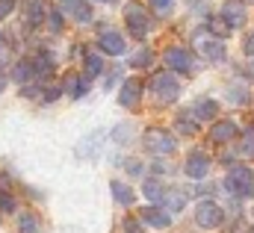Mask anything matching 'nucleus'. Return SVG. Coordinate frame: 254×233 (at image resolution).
I'll list each match as a JSON object with an SVG mask.
<instances>
[{
	"label": "nucleus",
	"mask_w": 254,
	"mask_h": 233,
	"mask_svg": "<svg viewBox=\"0 0 254 233\" xmlns=\"http://www.w3.org/2000/svg\"><path fill=\"white\" fill-rule=\"evenodd\" d=\"M225 189L237 198H254V172L249 166H231L225 177Z\"/></svg>",
	"instance_id": "obj_1"
},
{
	"label": "nucleus",
	"mask_w": 254,
	"mask_h": 233,
	"mask_svg": "<svg viewBox=\"0 0 254 233\" xmlns=\"http://www.w3.org/2000/svg\"><path fill=\"white\" fill-rule=\"evenodd\" d=\"M151 92H154V98H157L160 104H175L178 95H181V83H178L175 74L160 71V74L151 77Z\"/></svg>",
	"instance_id": "obj_2"
},
{
	"label": "nucleus",
	"mask_w": 254,
	"mask_h": 233,
	"mask_svg": "<svg viewBox=\"0 0 254 233\" xmlns=\"http://www.w3.org/2000/svg\"><path fill=\"white\" fill-rule=\"evenodd\" d=\"M125 21H127V30H130L136 39H145V36L151 33V27H154L148 9H145L142 3H127L125 6Z\"/></svg>",
	"instance_id": "obj_3"
},
{
	"label": "nucleus",
	"mask_w": 254,
	"mask_h": 233,
	"mask_svg": "<svg viewBox=\"0 0 254 233\" xmlns=\"http://www.w3.org/2000/svg\"><path fill=\"white\" fill-rule=\"evenodd\" d=\"M145 148L151 151V154H157V157H169V154H175V136L169 133V130H163V127H148L145 130Z\"/></svg>",
	"instance_id": "obj_4"
},
{
	"label": "nucleus",
	"mask_w": 254,
	"mask_h": 233,
	"mask_svg": "<svg viewBox=\"0 0 254 233\" xmlns=\"http://www.w3.org/2000/svg\"><path fill=\"white\" fill-rule=\"evenodd\" d=\"M222 222H225V213L216 201H201L195 207V225L201 231H216V228H222Z\"/></svg>",
	"instance_id": "obj_5"
},
{
	"label": "nucleus",
	"mask_w": 254,
	"mask_h": 233,
	"mask_svg": "<svg viewBox=\"0 0 254 233\" xmlns=\"http://www.w3.org/2000/svg\"><path fill=\"white\" fill-rule=\"evenodd\" d=\"M195 48L201 51V57L210 59V62H225V45H222V39L219 36H213L210 30H201V33H195Z\"/></svg>",
	"instance_id": "obj_6"
},
{
	"label": "nucleus",
	"mask_w": 254,
	"mask_h": 233,
	"mask_svg": "<svg viewBox=\"0 0 254 233\" xmlns=\"http://www.w3.org/2000/svg\"><path fill=\"white\" fill-rule=\"evenodd\" d=\"M163 62L172 68V71H178V74H190L192 68H195V59L187 48H169L166 54H163Z\"/></svg>",
	"instance_id": "obj_7"
},
{
	"label": "nucleus",
	"mask_w": 254,
	"mask_h": 233,
	"mask_svg": "<svg viewBox=\"0 0 254 233\" xmlns=\"http://www.w3.org/2000/svg\"><path fill=\"white\" fill-rule=\"evenodd\" d=\"M222 18L234 27V30H240V27H246V21H249V9H246V0H228L225 6H222Z\"/></svg>",
	"instance_id": "obj_8"
},
{
	"label": "nucleus",
	"mask_w": 254,
	"mask_h": 233,
	"mask_svg": "<svg viewBox=\"0 0 254 233\" xmlns=\"http://www.w3.org/2000/svg\"><path fill=\"white\" fill-rule=\"evenodd\" d=\"M98 48H101L104 54H110V57H122V54L127 51L125 36L116 33V30H104V33L98 36Z\"/></svg>",
	"instance_id": "obj_9"
},
{
	"label": "nucleus",
	"mask_w": 254,
	"mask_h": 233,
	"mask_svg": "<svg viewBox=\"0 0 254 233\" xmlns=\"http://www.w3.org/2000/svg\"><path fill=\"white\" fill-rule=\"evenodd\" d=\"M184 172H187V177H192V180L207 177V175H210V157H207V154H201V151H192L190 157H187Z\"/></svg>",
	"instance_id": "obj_10"
},
{
	"label": "nucleus",
	"mask_w": 254,
	"mask_h": 233,
	"mask_svg": "<svg viewBox=\"0 0 254 233\" xmlns=\"http://www.w3.org/2000/svg\"><path fill=\"white\" fill-rule=\"evenodd\" d=\"M240 136V127L234 124V121H216L213 127H210V142H216V145H228V142H234Z\"/></svg>",
	"instance_id": "obj_11"
},
{
	"label": "nucleus",
	"mask_w": 254,
	"mask_h": 233,
	"mask_svg": "<svg viewBox=\"0 0 254 233\" xmlns=\"http://www.w3.org/2000/svg\"><path fill=\"white\" fill-rule=\"evenodd\" d=\"M139 98H142V83H139L136 77H130L125 86H122L119 101H122V107H125V110H136V107H139Z\"/></svg>",
	"instance_id": "obj_12"
},
{
	"label": "nucleus",
	"mask_w": 254,
	"mask_h": 233,
	"mask_svg": "<svg viewBox=\"0 0 254 233\" xmlns=\"http://www.w3.org/2000/svg\"><path fill=\"white\" fill-rule=\"evenodd\" d=\"M63 12L71 15L74 21H80V24H89V21H92V6H89L86 0H65Z\"/></svg>",
	"instance_id": "obj_13"
},
{
	"label": "nucleus",
	"mask_w": 254,
	"mask_h": 233,
	"mask_svg": "<svg viewBox=\"0 0 254 233\" xmlns=\"http://www.w3.org/2000/svg\"><path fill=\"white\" fill-rule=\"evenodd\" d=\"M36 74H39V68H36V62H33V59H21V62L12 68V80H15V83H21V86H27Z\"/></svg>",
	"instance_id": "obj_14"
},
{
	"label": "nucleus",
	"mask_w": 254,
	"mask_h": 233,
	"mask_svg": "<svg viewBox=\"0 0 254 233\" xmlns=\"http://www.w3.org/2000/svg\"><path fill=\"white\" fill-rule=\"evenodd\" d=\"M139 216H142L145 225H154V228H169L172 225V216L166 210H157V207H145Z\"/></svg>",
	"instance_id": "obj_15"
},
{
	"label": "nucleus",
	"mask_w": 254,
	"mask_h": 233,
	"mask_svg": "<svg viewBox=\"0 0 254 233\" xmlns=\"http://www.w3.org/2000/svg\"><path fill=\"white\" fill-rule=\"evenodd\" d=\"M192 113H195L198 121H210V118H216V113H219V104L210 101V98H204V101H198V104L192 107Z\"/></svg>",
	"instance_id": "obj_16"
},
{
	"label": "nucleus",
	"mask_w": 254,
	"mask_h": 233,
	"mask_svg": "<svg viewBox=\"0 0 254 233\" xmlns=\"http://www.w3.org/2000/svg\"><path fill=\"white\" fill-rule=\"evenodd\" d=\"M142 192H145V198H148V201H154V204H163V201H166V189H163V183H160V180H145Z\"/></svg>",
	"instance_id": "obj_17"
},
{
	"label": "nucleus",
	"mask_w": 254,
	"mask_h": 233,
	"mask_svg": "<svg viewBox=\"0 0 254 233\" xmlns=\"http://www.w3.org/2000/svg\"><path fill=\"white\" fill-rule=\"evenodd\" d=\"M65 92H68V98H83V92H86V80H80V74H68V80H65Z\"/></svg>",
	"instance_id": "obj_18"
},
{
	"label": "nucleus",
	"mask_w": 254,
	"mask_h": 233,
	"mask_svg": "<svg viewBox=\"0 0 254 233\" xmlns=\"http://www.w3.org/2000/svg\"><path fill=\"white\" fill-rule=\"evenodd\" d=\"M113 198L119 201V204H125V207H130L133 204V192H130V186H125V183H119V180H113Z\"/></svg>",
	"instance_id": "obj_19"
},
{
	"label": "nucleus",
	"mask_w": 254,
	"mask_h": 233,
	"mask_svg": "<svg viewBox=\"0 0 254 233\" xmlns=\"http://www.w3.org/2000/svg\"><path fill=\"white\" fill-rule=\"evenodd\" d=\"M207 30H210L213 36H219V39H225V36H228V33L234 30V27H231V24H228V21H225V18L219 15V18H210V24H207Z\"/></svg>",
	"instance_id": "obj_20"
},
{
	"label": "nucleus",
	"mask_w": 254,
	"mask_h": 233,
	"mask_svg": "<svg viewBox=\"0 0 254 233\" xmlns=\"http://www.w3.org/2000/svg\"><path fill=\"white\" fill-rule=\"evenodd\" d=\"M18 231L21 233H39V219L33 213H21L18 216Z\"/></svg>",
	"instance_id": "obj_21"
},
{
	"label": "nucleus",
	"mask_w": 254,
	"mask_h": 233,
	"mask_svg": "<svg viewBox=\"0 0 254 233\" xmlns=\"http://www.w3.org/2000/svg\"><path fill=\"white\" fill-rule=\"evenodd\" d=\"M151 62H154V54H151L148 48H142L139 54H133V57H130V65H133V68H148Z\"/></svg>",
	"instance_id": "obj_22"
},
{
	"label": "nucleus",
	"mask_w": 254,
	"mask_h": 233,
	"mask_svg": "<svg viewBox=\"0 0 254 233\" xmlns=\"http://www.w3.org/2000/svg\"><path fill=\"white\" fill-rule=\"evenodd\" d=\"M27 15H30V21H33V24H39V21L45 18V9H42V0H27Z\"/></svg>",
	"instance_id": "obj_23"
},
{
	"label": "nucleus",
	"mask_w": 254,
	"mask_h": 233,
	"mask_svg": "<svg viewBox=\"0 0 254 233\" xmlns=\"http://www.w3.org/2000/svg\"><path fill=\"white\" fill-rule=\"evenodd\" d=\"M240 154H243V157H254V127H249V130L243 133V148H240Z\"/></svg>",
	"instance_id": "obj_24"
},
{
	"label": "nucleus",
	"mask_w": 254,
	"mask_h": 233,
	"mask_svg": "<svg viewBox=\"0 0 254 233\" xmlns=\"http://www.w3.org/2000/svg\"><path fill=\"white\" fill-rule=\"evenodd\" d=\"M178 130H181L184 136H192V133L198 130V121H195L192 116H181L178 118Z\"/></svg>",
	"instance_id": "obj_25"
},
{
	"label": "nucleus",
	"mask_w": 254,
	"mask_h": 233,
	"mask_svg": "<svg viewBox=\"0 0 254 233\" xmlns=\"http://www.w3.org/2000/svg\"><path fill=\"white\" fill-rule=\"evenodd\" d=\"M86 74H89V77H98V74H101V57L86 54Z\"/></svg>",
	"instance_id": "obj_26"
},
{
	"label": "nucleus",
	"mask_w": 254,
	"mask_h": 233,
	"mask_svg": "<svg viewBox=\"0 0 254 233\" xmlns=\"http://www.w3.org/2000/svg\"><path fill=\"white\" fill-rule=\"evenodd\" d=\"M60 95H63V89H60V86H48V89H42V92H39V98H42V101H48V104H51V101H57Z\"/></svg>",
	"instance_id": "obj_27"
},
{
	"label": "nucleus",
	"mask_w": 254,
	"mask_h": 233,
	"mask_svg": "<svg viewBox=\"0 0 254 233\" xmlns=\"http://www.w3.org/2000/svg\"><path fill=\"white\" fill-rule=\"evenodd\" d=\"M148 3H151V9H154L157 15H169V9H172L175 0H148Z\"/></svg>",
	"instance_id": "obj_28"
},
{
	"label": "nucleus",
	"mask_w": 254,
	"mask_h": 233,
	"mask_svg": "<svg viewBox=\"0 0 254 233\" xmlns=\"http://www.w3.org/2000/svg\"><path fill=\"white\" fill-rule=\"evenodd\" d=\"M166 198H169V207H172V210H181V207H184V195H181V192H178V189H175V192H172V195H169V192H166Z\"/></svg>",
	"instance_id": "obj_29"
},
{
	"label": "nucleus",
	"mask_w": 254,
	"mask_h": 233,
	"mask_svg": "<svg viewBox=\"0 0 254 233\" xmlns=\"http://www.w3.org/2000/svg\"><path fill=\"white\" fill-rule=\"evenodd\" d=\"M125 233H145V231H142L139 219H125Z\"/></svg>",
	"instance_id": "obj_30"
},
{
	"label": "nucleus",
	"mask_w": 254,
	"mask_h": 233,
	"mask_svg": "<svg viewBox=\"0 0 254 233\" xmlns=\"http://www.w3.org/2000/svg\"><path fill=\"white\" fill-rule=\"evenodd\" d=\"M48 18H51V30L60 33V30H63V15H60V12H48Z\"/></svg>",
	"instance_id": "obj_31"
},
{
	"label": "nucleus",
	"mask_w": 254,
	"mask_h": 233,
	"mask_svg": "<svg viewBox=\"0 0 254 233\" xmlns=\"http://www.w3.org/2000/svg\"><path fill=\"white\" fill-rule=\"evenodd\" d=\"M0 210H6V213H12V210H15V201H12L6 192H0Z\"/></svg>",
	"instance_id": "obj_32"
},
{
	"label": "nucleus",
	"mask_w": 254,
	"mask_h": 233,
	"mask_svg": "<svg viewBox=\"0 0 254 233\" xmlns=\"http://www.w3.org/2000/svg\"><path fill=\"white\" fill-rule=\"evenodd\" d=\"M12 9H15V0H0V21L6 15H12Z\"/></svg>",
	"instance_id": "obj_33"
},
{
	"label": "nucleus",
	"mask_w": 254,
	"mask_h": 233,
	"mask_svg": "<svg viewBox=\"0 0 254 233\" xmlns=\"http://www.w3.org/2000/svg\"><path fill=\"white\" fill-rule=\"evenodd\" d=\"M243 48H246V54H249V57H254V33L246 39V45H243Z\"/></svg>",
	"instance_id": "obj_34"
},
{
	"label": "nucleus",
	"mask_w": 254,
	"mask_h": 233,
	"mask_svg": "<svg viewBox=\"0 0 254 233\" xmlns=\"http://www.w3.org/2000/svg\"><path fill=\"white\" fill-rule=\"evenodd\" d=\"M3 89H6V77L0 74V92H3Z\"/></svg>",
	"instance_id": "obj_35"
},
{
	"label": "nucleus",
	"mask_w": 254,
	"mask_h": 233,
	"mask_svg": "<svg viewBox=\"0 0 254 233\" xmlns=\"http://www.w3.org/2000/svg\"><path fill=\"white\" fill-rule=\"evenodd\" d=\"M89 3H116V0H89Z\"/></svg>",
	"instance_id": "obj_36"
},
{
	"label": "nucleus",
	"mask_w": 254,
	"mask_h": 233,
	"mask_svg": "<svg viewBox=\"0 0 254 233\" xmlns=\"http://www.w3.org/2000/svg\"><path fill=\"white\" fill-rule=\"evenodd\" d=\"M246 3H254V0H246Z\"/></svg>",
	"instance_id": "obj_37"
},
{
	"label": "nucleus",
	"mask_w": 254,
	"mask_h": 233,
	"mask_svg": "<svg viewBox=\"0 0 254 233\" xmlns=\"http://www.w3.org/2000/svg\"><path fill=\"white\" fill-rule=\"evenodd\" d=\"M0 42H3V36H0Z\"/></svg>",
	"instance_id": "obj_38"
}]
</instances>
